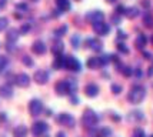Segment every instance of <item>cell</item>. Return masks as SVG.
Listing matches in <instances>:
<instances>
[{
  "instance_id": "4fadbf2b",
  "label": "cell",
  "mask_w": 153,
  "mask_h": 137,
  "mask_svg": "<svg viewBox=\"0 0 153 137\" xmlns=\"http://www.w3.org/2000/svg\"><path fill=\"white\" fill-rule=\"evenodd\" d=\"M19 30L17 29H14V27H12V29H9L7 30V34H6V40L9 41V43H14L16 40L19 39Z\"/></svg>"
},
{
  "instance_id": "bcb514c9",
  "label": "cell",
  "mask_w": 153,
  "mask_h": 137,
  "mask_svg": "<svg viewBox=\"0 0 153 137\" xmlns=\"http://www.w3.org/2000/svg\"><path fill=\"white\" fill-rule=\"evenodd\" d=\"M56 137H66V134H65L63 131H59V133L56 134Z\"/></svg>"
},
{
  "instance_id": "816d5d0a",
  "label": "cell",
  "mask_w": 153,
  "mask_h": 137,
  "mask_svg": "<svg viewBox=\"0 0 153 137\" xmlns=\"http://www.w3.org/2000/svg\"><path fill=\"white\" fill-rule=\"evenodd\" d=\"M149 76H153V67H150V70H149Z\"/></svg>"
},
{
  "instance_id": "30bf717a",
  "label": "cell",
  "mask_w": 153,
  "mask_h": 137,
  "mask_svg": "<svg viewBox=\"0 0 153 137\" xmlns=\"http://www.w3.org/2000/svg\"><path fill=\"white\" fill-rule=\"evenodd\" d=\"M34 81L37 84H46L47 80H49V74H47L46 70H37L34 73Z\"/></svg>"
},
{
  "instance_id": "3957f363",
  "label": "cell",
  "mask_w": 153,
  "mask_h": 137,
  "mask_svg": "<svg viewBox=\"0 0 153 137\" xmlns=\"http://www.w3.org/2000/svg\"><path fill=\"white\" fill-rule=\"evenodd\" d=\"M29 111H30L32 116H39L40 113L43 111V103L40 100H37V98L30 100V103H29Z\"/></svg>"
},
{
  "instance_id": "7a4b0ae2",
  "label": "cell",
  "mask_w": 153,
  "mask_h": 137,
  "mask_svg": "<svg viewBox=\"0 0 153 137\" xmlns=\"http://www.w3.org/2000/svg\"><path fill=\"white\" fill-rule=\"evenodd\" d=\"M97 120H99L97 114H96L93 110L87 109V110H85L83 116H82V126H83L85 129H87V130H90L92 127H94V126L97 124Z\"/></svg>"
},
{
  "instance_id": "9a60e30c",
  "label": "cell",
  "mask_w": 153,
  "mask_h": 137,
  "mask_svg": "<svg viewBox=\"0 0 153 137\" xmlns=\"http://www.w3.org/2000/svg\"><path fill=\"white\" fill-rule=\"evenodd\" d=\"M53 67L54 69H66V57L62 56V54H60V56H56Z\"/></svg>"
},
{
  "instance_id": "4dcf8cb0",
  "label": "cell",
  "mask_w": 153,
  "mask_h": 137,
  "mask_svg": "<svg viewBox=\"0 0 153 137\" xmlns=\"http://www.w3.org/2000/svg\"><path fill=\"white\" fill-rule=\"evenodd\" d=\"M112 134V130L110 129H102L99 131V137H109Z\"/></svg>"
},
{
  "instance_id": "4316f807",
  "label": "cell",
  "mask_w": 153,
  "mask_h": 137,
  "mask_svg": "<svg viewBox=\"0 0 153 137\" xmlns=\"http://www.w3.org/2000/svg\"><path fill=\"white\" fill-rule=\"evenodd\" d=\"M110 60H112V56H109V54H103V56H100V57H99L100 66L109 64V63H110Z\"/></svg>"
},
{
  "instance_id": "f35d334b",
  "label": "cell",
  "mask_w": 153,
  "mask_h": 137,
  "mask_svg": "<svg viewBox=\"0 0 153 137\" xmlns=\"http://www.w3.org/2000/svg\"><path fill=\"white\" fill-rule=\"evenodd\" d=\"M112 21H113L114 24H119V23H120V16H119V14H114V16H112Z\"/></svg>"
},
{
  "instance_id": "7bdbcfd3",
  "label": "cell",
  "mask_w": 153,
  "mask_h": 137,
  "mask_svg": "<svg viewBox=\"0 0 153 137\" xmlns=\"http://www.w3.org/2000/svg\"><path fill=\"white\" fill-rule=\"evenodd\" d=\"M70 101H72L73 104H77V103H79V98L76 97V96H72V98H70Z\"/></svg>"
},
{
  "instance_id": "d4e9b609",
  "label": "cell",
  "mask_w": 153,
  "mask_h": 137,
  "mask_svg": "<svg viewBox=\"0 0 153 137\" xmlns=\"http://www.w3.org/2000/svg\"><path fill=\"white\" fill-rule=\"evenodd\" d=\"M103 19H105V14L102 13V12H99V10H96V12L93 13V19H92V23L103 21Z\"/></svg>"
},
{
  "instance_id": "8992f818",
  "label": "cell",
  "mask_w": 153,
  "mask_h": 137,
  "mask_svg": "<svg viewBox=\"0 0 153 137\" xmlns=\"http://www.w3.org/2000/svg\"><path fill=\"white\" fill-rule=\"evenodd\" d=\"M57 121L60 124H63V126H67V127H73L74 126V118L72 114H69V113H62L57 116Z\"/></svg>"
},
{
  "instance_id": "44dd1931",
  "label": "cell",
  "mask_w": 153,
  "mask_h": 137,
  "mask_svg": "<svg viewBox=\"0 0 153 137\" xmlns=\"http://www.w3.org/2000/svg\"><path fill=\"white\" fill-rule=\"evenodd\" d=\"M146 41H147L146 36H145V34H139L137 39H136V47H137V49H143V47L146 46Z\"/></svg>"
},
{
  "instance_id": "8d00e7d4",
  "label": "cell",
  "mask_w": 153,
  "mask_h": 137,
  "mask_svg": "<svg viewBox=\"0 0 153 137\" xmlns=\"http://www.w3.org/2000/svg\"><path fill=\"white\" fill-rule=\"evenodd\" d=\"M16 9H17V10H22V12H26L27 4L26 3H17V4H16Z\"/></svg>"
},
{
  "instance_id": "7402d4cb",
  "label": "cell",
  "mask_w": 153,
  "mask_h": 137,
  "mask_svg": "<svg viewBox=\"0 0 153 137\" xmlns=\"http://www.w3.org/2000/svg\"><path fill=\"white\" fill-rule=\"evenodd\" d=\"M89 43L92 44V49H93L94 52H100L102 49H103V43L97 39H93V40H89Z\"/></svg>"
},
{
  "instance_id": "c3c4849f",
  "label": "cell",
  "mask_w": 153,
  "mask_h": 137,
  "mask_svg": "<svg viewBox=\"0 0 153 137\" xmlns=\"http://www.w3.org/2000/svg\"><path fill=\"white\" fill-rule=\"evenodd\" d=\"M6 3H7V0H0V7H1V6H4Z\"/></svg>"
},
{
  "instance_id": "603a6c76",
  "label": "cell",
  "mask_w": 153,
  "mask_h": 137,
  "mask_svg": "<svg viewBox=\"0 0 153 137\" xmlns=\"http://www.w3.org/2000/svg\"><path fill=\"white\" fill-rule=\"evenodd\" d=\"M119 72L123 74V76H126V77H129V76H132V73H133V70L129 67V66H123V64H119Z\"/></svg>"
},
{
  "instance_id": "83f0119b",
  "label": "cell",
  "mask_w": 153,
  "mask_h": 137,
  "mask_svg": "<svg viewBox=\"0 0 153 137\" xmlns=\"http://www.w3.org/2000/svg\"><path fill=\"white\" fill-rule=\"evenodd\" d=\"M22 61H23V64H26L27 67H32V66L34 64L33 59H32L30 56H23V59H22Z\"/></svg>"
},
{
  "instance_id": "d590c367",
  "label": "cell",
  "mask_w": 153,
  "mask_h": 137,
  "mask_svg": "<svg viewBox=\"0 0 153 137\" xmlns=\"http://www.w3.org/2000/svg\"><path fill=\"white\" fill-rule=\"evenodd\" d=\"M29 30H30V23H25V24L22 26V29H20V33H22V34H26Z\"/></svg>"
},
{
  "instance_id": "f907efd6",
  "label": "cell",
  "mask_w": 153,
  "mask_h": 137,
  "mask_svg": "<svg viewBox=\"0 0 153 137\" xmlns=\"http://www.w3.org/2000/svg\"><path fill=\"white\" fill-rule=\"evenodd\" d=\"M113 120H114V121H119L120 117H119V116H113Z\"/></svg>"
},
{
  "instance_id": "e0dca14e",
  "label": "cell",
  "mask_w": 153,
  "mask_h": 137,
  "mask_svg": "<svg viewBox=\"0 0 153 137\" xmlns=\"http://www.w3.org/2000/svg\"><path fill=\"white\" fill-rule=\"evenodd\" d=\"M13 136L14 137H26L27 136L26 126H17V127L13 130Z\"/></svg>"
},
{
  "instance_id": "1f68e13d",
  "label": "cell",
  "mask_w": 153,
  "mask_h": 137,
  "mask_svg": "<svg viewBox=\"0 0 153 137\" xmlns=\"http://www.w3.org/2000/svg\"><path fill=\"white\" fill-rule=\"evenodd\" d=\"M7 66V57L6 56H0V72Z\"/></svg>"
},
{
  "instance_id": "ba28073f",
  "label": "cell",
  "mask_w": 153,
  "mask_h": 137,
  "mask_svg": "<svg viewBox=\"0 0 153 137\" xmlns=\"http://www.w3.org/2000/svg\"><path fill=\"white\" fill-rule=\"evenodd\" d=\"M66 69L73 70V72H79L80 69H82V64H80V61L76 59V57H73V56H67L66 57Z\"/></svg>"
},
{
  "instance_id": "6f0895ef",
  "label": "cell",
  "mask_w": 153,
  "mask_h": 137,
  "mask_svg": "<svg viewBox=\"0 0 153 137\" xmlns=\"http://www.w3.org/2000/svg\"><path fill=\"white\" fill-rule=\"evenodd\" d=\"M149 137H153V134H152V136H149Z\"/></svg>"
},
{
  "instance_id": "681fc988",
  "label": "cell",
  "mask_w": 153,
  "mask_h": 137,
  "mask_svg": "<svg viewBox=\"0 0 153 137\" xmlns=\"http://www.w3.org/2000/svg\"><path fill=\"white\" fill-rule=\"evenodd\" d=\"M0 118L4 120V118H6V113H0Z\"/></svg>"
},
{
  "instance_id": "60d3db41",
  "label": "cell",
  "mask_w": 153,
  "mask_h": 137,
  "mask_svg": "<svg viewBox=\"0 0 153 137\" xmlns=\"http://www.w3.org/2000/svg\"><path fill=\"white\" fill-rule=\"evenodd\" d=\"M126 12V7H123V6H117L116 7V13L117 14H122V13H125Z\"/></svg>"
},
{
  "instance_id": "52a82bcc",
  "label": "cell",
  "mask_w": 153,
  "mask_h": 137,
  "mask_svg": "<svg viewBox=\"0 0 153 137\" xmlns=\"http://www.w3.org/2000/svg\"><path fill=\"white\" fill-rule=\"evenodd\" d=\"M93 30L100 36H106L110 32V26L105 21H97V23H93Z\"/></svg>"
},
{
  "instance_id": "ee69618b",
  "label": "cell",
  "mask_w": 153,
  "mask_h": 137,
  "mask_svg": "<svg viewBox=\"0 0 153 137\" xmlns=\"http://www.w3.org/2000/svg\"><path fill=\"white\" fill-rule=\"evenodd\" d=\"M134 76H136V77H142V70H140V69H136V70H134Z\"/></svg>"
},
{
  "instance_id": "8fae6325",
  "label": "cell",
  "mask_w": 153,
  "mask_h": 137,
  "mask_svg": "<svg viewBox=\"0 0 153 137\" xmlns=\"http://www.w3.org/2000/svg\"><path fill=\"white\" fill-rule=\"evenodd\" d=\"M32 50H33V53H36V54H45L47 50V47L42 40H36L33 43V46H32Z\"/></svg>"
},
{
  "instance_id": "7dc6e473",
  "label": "cell",
  "mask_w": 153,
  "mask_h": 137,
  "mask_svg": "<svg viewBox=\"0 0 153 137\" xmlns=\"http://www.w3.org/2000/svg\"><path fill=\"white\" fill-rule=\"evenodd\" d=\"M142 4H143L145 7H149V1H146V0H143V1H142Z\"/></svg>"
},
{
  "instance_id": "484cf974",
  "label": "cell",
  "mask_w": 153,
  "mask_h": 137,
  "mask_svg": "<svg viewBox=\"0 0 153 137\" xmlns=\"http://www.w3.org/2000/svg\"><path fill=\"white\" fill-rule=\"evenodd\" d=\"M129 120H142L143 118V114H142V111H132L129 116H127Z\"/></svg>"
},
{
  "instance_id": "74e56055",
  "label": "cell",
  "mask_w": 153,
  "mask_h": 137,
  "mask_svg": "<svg viewBox=\"0 0 153 137\" xmlns=\"http://www.w3.org/2000/svg\"><path fill=\"white\" fill-rule=\"evenodd\" d=\"M70 43L73 44V47L77 49V47H79V37H77V36H73V37L70 39Z\"/></svg>"
},
{
  "instance_id": "9c48e42d",
  "label": "cell",
  "mask_w": 153,
  "mask_h": 137,
  "mask_svg": "<svg viewBox=\"0 0 153 137\" xmlns=\"http://www.w3.org/2000/svg\"><path fill=\"white\" fill-rule=\"evenodd\" d=\"M14 83L19 86V87H27L30 84V77L27 76L26 73H20L14 77Z\"/></svg>"
},
{
  "instance_id": "f6af8a7d",
  "label": "cell",
  "mask_w": 153,
  "mask_h": 137,
  "mask_svg": "<svg viewBox=\"0 0 153 137\" xmlns=\"http://www.w3.org/2000/svg\"><path fill=\"white\" fill-rule=\"evenodd\" d=\"M143 56H145V59H152V54L149 52H143Z\"/></svg>"
},
{
  "instance_id": "11a10c76",
  "label": "cell",
  "mask_w": 153,
  "mask_h": 137,
  "mask_svg": "<svg viewBox=\"0 0 153 137\" xmlns=\"http://www.w3.org/2000/svg\"><path fill=\"white\" fill-rule=\"evenodd\" d=\"M150 40H152V43H153V34H152V39H150Z\"/></svg>"
},
{
  "instance_id": "277c9868",
  "label": "cell",
  "mask_w": 153,
  "mask_h": 137,
  "mask_svg": "<svg viewBox=\"0 0 153 137\" xmlns=\"http://www.w3.org/2000/svg\"><path fill=\"white\" fill-rule=\"evenodd\" d=\"M47 131V123L46 121H36L32 126V133L36 137H42Z\"/></svg>"
},
{
  "instance_id": "2e32d148",
  "label": "cell",
  "mask_w": 153,
  "mask_h": 137,
  "mask_svg": "<svg viewBox=\"0 0 153 137\" xmlns=\"http://www.w3.org/2000/svg\"><path fill=\"white\" fill-rule=\"evenodd\" d=\"M63 50H65V46H63L62 41H56V43H53V46H52V53L56 54V56H60V54L63 53Z\"/></svg>"
},
{
  "instance_id": "db71d44e",
  "label": "cell",
  "mask_w": 153,
  "mask_h": 137,
  "mask_svg": "<svg viewBox=\"0 0 153 137\" xmlns=\"http://www.w3.org/2000/svg\"><path fill=\"white\" fill-rule=\"evenodd\" d=\"M42 137H50V136H49V134H46V133H45V134H43V136H42Z\"/></svg>"
},
{
  "instance_id": "ffe728a7",
  "label": "cell",
  "mask_w": 153,
  "mask_h": 137,
  "mask_svg": "<svg viewBox=\"0 0 153 137\" xmlns=\"http://www.w3.org/2000/svg\"><path fill=\"white\" fill-rule=\"evenodd\" d=\"M87 67L89 69H97L100 67V61H99V57H90V59L87 60Z\"/></svg>"
},
{
  "instance_id": "e575fe53",
  "label": "cell",
  "mask_w": 153,
  "mask_h": 137,
  "mask_svg": "<svg viewBox=\"0 0 153 137\" xmlns=\"http://www.w3.org/2000/svg\"><path fill=\"white\" fill-rule=\"evenodd\" d=\"M133 137H146V136H145V131L142 130V129H134Z\"/></svg>"
},
{
  "instance_id": "836d02e7",
  "label": "cell",
  "mask_w": 153,
  "mask_h": 137,
  "mask_svg": "<svg viewBox=\"0 0 153 137\" xmlns=\"http://www.w3.org/2000/svg\"><path fill=\"white\" fill-rule=\"evenodd\" d=\"M112 91H113V94H119L120 91H122V86L113 83V84H112Z\"/></svg>"
},
{
  "instance_id": "5bb4252c",
  "label": "cell",
  "mask_w": 153,
  "mask_h": 137,
  "mask_svg": "<svg viewBox=\"0 0 153 137\" xmlns=\"http://www.w3.org/2000/svg\"><path fill=\"white\" fill-rule=\"evenodd\" d=\"M0 96L4 98H10L13 96V89L10 84H3L0 87Z\"/></svg>"
},
{
  "instance_id": "f1b7e54d",
  "label": "cell",
  "mask_w": 153,
  "mask_h": 137,
  "mask_svg": "<svg viewBox=\"0 0 153 137\" xmlns=\"http://www.w3.org/2000/svg\"><path fill=\"white\" fill-rule=\"evenodd\" d=\"M66 32H67V26L66 24H63V26H60L59 29L54 30V34H56V36H63Z\"/></svg>"
},
{
  "instance_id": "6da1fadb",
  "label": "cell",
  "mask_w": 153,
  "mask_h": 137,
  "mask_svg": "<svg viewBox=\"0 0 153 137\" xmlns=\"http://www.w3.org/2000/svg\"><path fill=\"white\" fill-rule=\"evenodd\" d=\"M145 96H146L145 87H142V86H133L130 89V91H129V94H127V100L132 104H139L140 101H143Z\"/></svg>"
},
{
  "instance_id": "f5cc1de1",
  "label": "cell",
  "mask_w": 153,
  "mask_h": 137,
  "mask_svg": "<svg viewBox=\"0 0 153 137\" xmlns=\"http://www.w3.org/2000/svg\"><path fill=\"white\" fill-rule=\"evenodd\" d=\"M107 3H114V1H116V0H106Z\"/></svg>"
},
{
  "instance_id": "f546056e",
  "label": "cell",
  "mask_w": 153,
  "mask_h": 137,
  "mask_svg": "<svg viewBox=\"0 0 153 137\" xmlns=\"http://www.w3.org/2000/svg\"><path fill=\"white\" fill-rule=\"evenodd\" d=\"M7 24H9L7 17H0V32H3V30L7 27Z\"/></svg>"
},
{
  "instance_id": "7c38bea8",
  "label": "cell",
  "mask_w": 153,
  "mask_h": 137,
  "mask_svg": "<svg viewBox=\"0 0 153 137\" xmlns=\"http://www.w3.org/2000/svg\"><path fill=\"white\" fill-rule=\"evenodd\" d=\"M85 93H86L87 97H94V96H97L99 94V87L93 83H90V84H87L85 87Z\"/></svg>"
},
{
  "instance_id": "d6986e66",
  "label": "cell",
  "mask_w": 153,
  "mask_h": 137,
  "mask_svg": "<svg viewBox=\"0 0 153 137\" xmlns=\"http://www.w3.org/2000/svg\"><path fill=\"white\" fill-rule=\"evenodd\" d=\"M57 7L60 9V12H67L70 10V3L69 0H57Z\"/></svg>"
},
{
  "instance_id": "5b68a950",
  "label": "cell",
  "mask_w": 153,
  "mask_h": 137,
  "mask_svg": "<svg viewBox=\"0 0 153 137\" xmlns=\"http://www.w3.org/2000/svg\"><path fill=\"white\" fill-rule=\"evenodd\" d=\"M54 89H56V93H57L59 96H66L69 93H72V91H70V83H69V81H65V80L57 81L56 86H54Z\"/></svg>"
},
{
  "instance_id": "cb8c5ba5",
  "label": "cell",
  "mask_w": 153,
  "mask_h": 137,
  "mask_svg": "<svg viewBox=\"0 0 153 137\" xmlns=\"http://www.w3.org/2000/svg\"><path fill=\"white\" fill-rule=\"evenodd\" d=\"M143 23L146 27H153V16L150 13H146L143 16Z\"/></svg>"
},
{
  "instance_id": "b9f144b4",
  "label": "cell",
  "mask_w": 153,
  "mask_h": 137,
  "mask_svg": "<svg viewBox=\"0 0 153 137\" xmlns=\"http://www.w3.org/2000/svg\"><path fill=\"white\" fill-rule=\"evenodd\" d=\"M13 46H14V43H9V41H7L6 49L9 50V52H14V50H16V47H13Z\"/></svg>"
},
{
  "instance_id": "d6a6232c",
  "label": "cell",
  "mask_w": 153,
  "mask_h": 137,
  "mask_svg": "<svg viewBox=\"0 0 153 137\" xmlns=\"http://www.w3.org/2000/svg\"><path fill=\"white\" fill-rule=\"evenodd\" d=\"M117 50H119V52H122V53H125V54H127V53H129V49L126 47V44H125V43H119V44H117Z\"/></svg>"
},
{
  "instance_id": "ac0fdd59",
  "label": "cell",
  "mask_w": 153,
  "mask_h": 137,
  "mask_svg": "<svg viewBox=\"0 0 153 137\" xmlns=\"http://www.w3.org/2000/svg\"><path fill=\"white\" fill-rule=\"evenodd\" d=\"M125 13H126V16L129 19H134V17L139 16V9L137 7H129V9H126Z\"/></svg>"
},
{
  "instance_id": "ab89813d",
  "label": "cell",
  "mask_w": 153,
  "mask_h": 137,
  "mask_svg": "<svg viewBox=\"0 0 153 137\" xmlns=\"http://www.w3.org/2000/svg\"><path fill=\"white\" fill-rule=\"evenodd\" d=\"M117 37H119L120 40H125L127 37V34L125 32H122V30H119V32H117Z\"/></svg>"
},
{
  "instance_id": "9f6ffc18",
  "label": "cell",
  "mask_w": 153,
  "mask_h": 137,
  "mask_svg": "<svg viewBox=\"0 0 153 137\" xmlns=\"http://www.w3.org/2000/svg\"><path fill=\"white\" fill-rule=\"evenodd\" d=\"M32 1H39V0H32Z\"/></svg>"
}]
</instances>
